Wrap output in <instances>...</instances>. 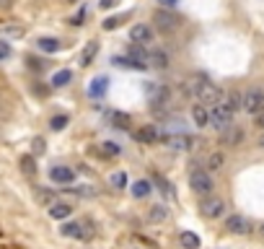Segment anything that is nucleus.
<instances>
[{
    "mask_svg": "<svg viewBox=\"0 0 264 249\" xmlns=\"http://www.w3.org/2000/svg\"><path fill=\"white\" fill-rule=\"evenodd\" d=\"M41 153H44V140L36 138V140H34V156H41Z\"/></svg>",
    "mask_w": 264,
    "mask_h": 249,
    "instance_id": "nucleus-35",
    "label": "nucleus"
},
{
    "mask_svg": "<svg viewBox=\"0 0 264 249\" xmlns=\"http://www.w3.org/2000/svg\"><path fill=\"white\" fill-rule=\"evenodd\" d=\"M117 3V0H101V8H112Z\"/></svg>",
    "mask_w": 264,
    "mask_h": 249,
    "instance_id": "nucleus-36",
    "label": "nucleus"
},
{
    "mask_svg": "<svg viewBox=\"0 0 264 249\" xmlns=\"http://www.w3.org/2000/svg\"><path fill=\"white\" fill-rule=\"evenodd\" d=\"M256 146H259V148H264V132L259 135V140H256Z\"/></svg>",
    "mask_w": 264,
    "mask_h": 249,
    "instance_id": "nucleus-38",
    "label": "nucleus"
},
{
    "mask_svg": "<svg viewBox=\"0 0 264 249\" xmlns=\"http://www.w3.org/2000/svg\"><path fill=\"white\" fill-rule=\"evenodd\" d=\"M106 78H94L91 81V86H88V94H91V96H104L106 94Z\"/></svg>",
    "mask_w": 264,
    "mask_h": 249,
    "instance_id": "nucleus-23",
    "label": "nucleus"
},
{
    "mask_svg": "<svg viewBox=\"0 0 264 249\" xmlns=\"http://www.w3.org/2000/svg\"><path fill=\"white\" fill-rule=\"evenodd\" d=\"M194 99L200 101L202 106H215L220 99H223V94H220V88H217L215 83H210V81H202V83H200V88L194 91Z\"/></svg>",
    "mask_w": 264,
    "mask_h": 249,
    "instance_id": "nucleus-2",
    "label": "nucleus"
},
{
    "mask_svg": "<svg viewBox=\"0 0 264 249\" xmlns=\"http://www.w3.org/2000/svg\"><path fill=\"white\" fill-rule=\"evenodd\" d=\"M96 55H99V42H88L80 52V65H91Z\"/></svg>",
    "mask_w": 264,
    "mask_h": 249,
    "instance_id": "nucleus-17",
    "label": "nucleus"
},
{
    "mask_svg": "<svg viewBox=\"0 0 264 249\" xmlns=\"http://www.w3.org/2000/svg\"><path fill=\"white\" fill-rule=\"evenodd\" d=\"M148 62L153 67H161V70H166V67H168V55L166 52H150L148 55Z\"/></svg>",
    "mask_w": 264,
    "mask_h": 249,
    "instance_id": "nucleus-21",
    "label": "nucleus"
},
{
    "mask_svg": "<svg viewBox=\"0 0 264 249\" xmlns=\"http://www.w3.org/2000/svg\"><path fill=\"white\" fill-rule=\"evenodd\" d=\"M226 229L231 231V234H249V218H244V216H231L228 221H226Z\"/></svg>",
    "mask_w": 264,
    "mask_h": 249,
    "instance_id": "nucleus-12",
    "label": "nucleus"
},
{
    "mask_svg": "<svg viewBox=\"0 0 264 249\" xmlns=\"http://www.w3.org/2000/svg\"><path fill=\"white\" fill-rule=\"evenodd\" d=\"M226 210V200L217 197V195H205L202 202H200V213L205 218H220Z\"/></svg>",
    "mask_w": 264,
    "mask_h": 249,
    "instance_id": "nucleus-3",
    "label": "nucleus"
},
{
    "mask_svg": "<svg viewBox=\"0 0 264 249\" xmlns=\"http://www.w3.org/2000/svg\"><path fill=\"white\" fill-rule=\"evenodd\" d=\"M36 47H39L41 52H57V50H60V42L52 39V37H41V39L36 42Z\"/></svg>",
    "mask_w": 264,
    "mask_h": 249,
    "instance_id": "nucleus-22",
    "label": "nucleus"
},
{
    "mask_svg": "<svg viewBox=\"0 0 264 249\" xmlns=\"http://www.w3.org/2000/svg\"><path fill=\"white\" fill-rule=\"evenodd\" d=\"M220 143H223V146H231V148L241 146V143H244V130L236 127V125L226 127L223 132H220Z\"/></svg>",
    "mask_w": 264,
    "mask_h": 249,
    "instance_id": "nucleus-9",
    "label": "nucleus"
},
{
    "mask_svg": "<svg viewBox=\"0 0 264 249\" xmlns=\"http://www.w3.org/2000/svg\"><path fill=\"white\" fill-rule=\"evenodd\" d=\"M119 24H122L119 18H106V21H104V29H106V31H112V29H117Z\"/></svg>",
    "mask_w": 264,
    "mask_h": 249,
    "instance_id": "nucleus-32",
    "label": "nucleus"
},
{
    "mask_svg": "<svg viewBox=\"0 0 264 249\" xmlns=\"http://www.w3.org/2000/svg\"><path fill=\"white\" fill-rule=\"evenodd\" d=\"M223 164H226V156H223V151H215V153H210V158H207V169H210V171H220V169H223Z\"/></svg>",
    "mask_w": 264,
    "mask_h": 249,
    "instance_id": "nucleus-20",
    "label": "nucleus"
},
{
    "mask_svg": "<svg viewBox=\"0 0 264 249\" xmlns=\"http://www.w3.org/2000/svg\"><path fill=\"white\" fill-rule=\"evenodd\" d=\"M68 122H70V117H68V115H55V117L50 120V127H52L55 132H60V130L68 127Z\"/></svg>",
    "mask_w": 264,
    "mask_h": 249,
    "instance_id": "nucleus-26",
    "label": "nucleus"
},
{
    "mask_svg": "<svg viewBox=\"0 0 264 249\" xmlns=\"http://www.w3.org/2000/svg\"><path fill=\"white\" fill-rule=\"evenodd\" d=\"M200 236H197L194 231H182V246L184 249H200Z\"/></svg>",
    "mask_w": 264,
    "mask_h": 249,
    "instance_id": "nucleus-19",
    "label": "nucleus"
},
{
    "mask_svg": "<svg viewBox=\"0 0 264 249\" xmlns=\"http://www.w3.org/2000/svg\"><path fill=\"white\" fill-rule=\"evenodd\" d=\"M36 197H39V202H44V205H52L55 202V192L41 190V187H36Z\"/></svg>",
    "mask_w": 264,
    "mask_h": 249,
    "instance_id": "nucleus-29",
    "label": "nucleus"
},
{
    "mask_svg": "<svg viewBox=\"0 0 264 249\" xmlns=\"http://www.w3.org/2000/svg\"><path fill=\"white\" fill-rule=\"evenodd\" d=\"M176 0H161V6H173Z\"/></svg>",
    "mask_w": 264,
    "mask_h": 249,
    "instance_id": "nucleus-39",
    "label": "nucleus"
},
{
    "mask_svg": "<svg viewBox=\"0 0 264 249\" xmlns=\"http://www.w3.org/2000/svg\"><path fill=\"white\" fill-rule=\"evenodd\" d=\"M112 120H114V127H122V130H127L129 127V115H124V112H114L112 115Z\"/></svg>",
    "mask_w": 264,
    "mask_h": 249,
    "instance_id": "nucleus-27",
    "label": "nucleus"
},
{
    "mask_svg": "<svg viewBox=\"0 0 264 249\" xmlns=\"http://www.w3.org/2000/svg\"><path fill=\"white\" fill-rule=\"evenodd\" d=\"M189 187L197 195H212L215 182H212L210 171H205V169H192V174H189Z\"/></svg>",
    "mask_w": 264,
    "mask_h": 249,
    "instance_id": "nucleus-1",
    "label": "nucleus"
},
{
    "mask_svg": "<svg viewBox=\"0 0 264 249\" xmlns=\"http://www.w3.org/2000/svg\"><path fill=\"white\" fill-rule=\"evenodd\" d=\"M50 179L55 185H73L75 182V171L68 166H52L50 169Z\"/></svg>",
    "mask_w": 264,
    "mask_h": 249,
    "instance_id": "nucleus-10",
    "label": "nucleus"
},
{
    "mask_svg": "<svg viewBox=\"0 0 264 249\" xmlns=\"http://www.w3.org/2000/svg\"><path fill=\"white\" fill-rule=\"evenodd\" d=\"M6 57H11V44L0 42V60H6Z\"/></svg>",
    "mask_w": 264,
    "mask_h": 249,
    "instance_id": "nucleus-34",
    "label": "nucleus"
},
{
    "mask_svg": "<svg viewBox=\"0 0 264 249\" xmlns=\"http://www.w3.org/2000/svg\"><path fill=\"white\" fill-rule=\"evenodd\" d=\"M150 190H153V187H150L148 179H138V182L132 185V195H135V197H148Z\"/></svg>",
    "mask_w": 264,
    "mask_h": 249,
    "instance_id": "nucleus-24",
    "label": "nucleus"
},
{
    "mask_svg": "<svg viewBox=\"0 0 264 249\" xmlns=\"http://www.w3.org/2000/svg\"><path fill=\"white\" fill-rule=\"evenodd\" d=\"M70 213H73V208L68 205V202H52V205H50V216L55 221H65Z\"/></svg>",
    "mask_w": 264,
    "mask_h": 249,
    "instance_id": "nucleus-14",
    "label": "nucleus"
},
{
    "mask_svg": "<svg viewBox=\"0 0 264 249\" xmlns=\"http://www.w3.org/2000/svg\"><path fill=\"white\" fill-rule=\"evenodd\" d=\"M124 185H127V174H124V171H114V174H112V187L122 190Z\"/></svg>",
    "mask_w": 264,
    "mask_h": 249,
    "instance_id": "nucleus-30",
    "label": "nucleus"
},
{
    "mask_svg": "<svg viewBox=\"0 0 264 249\" xmlns=\"http://www.w3.org/2000/svg\"><path fill=\"white\" fill-rule=\"evenodd\" d=\"M135 138H138L140 143H145V146L158 143V140H161V130H158L156 125H145V127H140V130L135 132Z\"/></svg>",
    "mask_w": 264,
    "mask_h": 249,
    "instance_id": "nucleus-11",
    "label": "nucleus"
},
{
    "mask_svg": "<svg viewBox=\"0 0 264 249\" xmlns=\"http://www.w3.org/2000/svg\"><path fill=\"white\" fill-rule=\"evenodd\" d=\"M153 21L158 24V29H161V31H173L176 26L182 24V18H179V16H173V13H168V11H161V8L156 11Z\"/></svg>",
    "mask_w": 264,
    "mask_h": 249,
    "instance_id": "nucleus-8",
    "label": "nucleus"
},
{
    "mask_svg": "<svg viewBox=\"0 0 264 249\" xmlns=\"http://www.w3.org/2000/svg\"><path fill=\"white\" fill-rule=\"evenodd\" d=\"M0 3H11V0H0Z\"/></svg>",
    "mask_w": 264,
    "mask_h": 249,
    "instance_id": "nucleus-40",
    "label": "nucleus"
},
{
    "mask_svg": "<svg viewBox=\"0 0 264 249\" xmlns=\"http://www.w3.org/2000/svg\"><path fill=\"white\" fill-rule=\"evenodd\" d=\"M210 125H212V127H217L220 132H223L226 127H231V125H233V112H231L226 104H215V106H212V112H210Z\"/></svg>",
    "mask_w": 264,
    "mask_h": 249,
    "instance_id": "nucleus-4",
    "label": "nucleus"
},
{
    "mask_svg": "<svg viewBox=\"0 0 264 249\" xmlns=\"http://www.w3.org/2000/svg\"><path fill=\"white\" fill-rule=\"evenodd\" d=\"M101 153H104V156H119L122 148H119L117 143H112V140H106V143H101Z\"/></svg>",
    "mask_w": 264,
    "mask_h": 249,
    "instance_id": "nucleus-28",
    "label": "nucleus"
},
{
    "mask_svg": "<svg viewBox=\"0 0 264 249\" xmlns=\"http://www.w3.org/2000/svg\"><path fill=\"white\" fill-rule=\"evenodd\" d=\"M70 81H73V73H70V70H57V73L52 76V86H57V88H60V86H68Z\"/></svg>",
    "mask_w": 264,
    "mask_h": 249,
    "instance_id": "nucleus-25",
    "label": "nucleus"
},
{
    "mask_svg": "<svg viewBox=\"0 0 264 249\" xmlns=\"http://www.w3.org/2000/svg\"><path fill=\"white\" fill-rule=\"evenodd\" d=\"M261 236H264V226H261Z\"/></svg>",
    "mask_w": 264,
    "mask_h": 249,
    "instance_id": "nucleus-41",
    "label": "nucleus"
},
{
    "mask_svg": "<svg viewBox=\"0 0 264 249\" xmlns=\"http://www.w3.org/2000/svg\"><path fill=\"white\" fill-rule=\"evenodd\" d=\"M129 37H132V42L148 44V42H153V29L145 26V24H138V26H132V29H129Z\"/></svg>",
    "mask_w": 264,
    "mask_h": 249,
    "instance_id": "nucleus-13",
    "label": "nucleus"
},
{
    "mask_svg": "<svg viewBox=\"0 0 264 249\" xmlns=\"http://www.w3.org/2000/svg\"><path fill=\"white\" fill-rule=\"evenodd\" d=\"M192 120H194V125H197V127H205V125H210V112H207V106L197 104V106L192 109Z\"/></svg>",
    "mask_w": 264,
    "mask_h": 249,
    "instance_id": "nucleus-15",
    "label": "nucleus"
},
{
    "mask_svg": "<svg viewBox=\"0 0 264 249\" xmlns=\"http://www.w3.org/2000/svg\"><path fill=\"white\" fill-rule=\"evenodd\" d=\"M244 109L249 112V115H259V112L264 109V91L261 88H251V91L244 94Z\"/></svg>",
    "mask_w": 264,
    "mask_h": 249,
    "instance_id": "nucleus-7",
    "label": "nucleus"
},
{
    "mask_svg": "<svg viewBox=\"0 0 264 249\" xmlns=\"http://www.w3.org/2000/svg\"><path fill=\"white\" fill-rule=\"evenodd\" d=\"M168 218V208L166 205H153L150 210H148V221L150 223H163Z\"/></svg>",
    "mask_w": 264,
    "mask_h": 249,
    "instance_id": "nucleus-18",
    "label": "nucleus"
},
{
    "mask_svg": "<svg viewBox=\"0 0 264 249\" xmlns=\"http://www.w3.org/2000/svg\"><path fill=\"white\" fill-rule=\"evenodd\" d=\"M21 166H24V171H26V174H34V171H36V166H34V158H31V156L21 158Z\"/></svg>",
    "mask_w": 264,
    "mask_h": 249,
    "instance_id": "nucleus-31",
    "label": "nucleus"
},
{
    "mask_svg": "<svg viewBox=\"0 0 264 249\" xmlns=\"http://www.w3.org/2000/svg\"><path fill=\"white\" fill-rule=\"evenodd\" d=\"M3 34L6 37H21V34H24V29H21V26H8V29H3Z\"/></svg>",
    "mask_w": 264,
    "mask_h": 249,
    "instance_id": "nucleus-33",
    "label": "nucleus"
},
{
    "mask_svg": "<svg viewBox=\"0 0 264 249\" xmlns=\"http://www.w3.org/2000/svg\"><path fill=\"white\" fill-rule=\"evenodd\" d=\"M60 231H62V236H68V239H91V236H94L91 221H85V223H80V221L65 223V226H62Z\"/></svg>",
    "mask_w": 264,
    "mask_h": 249,
    "instance_id": "nucleus-5",
    "label": "nucleus"
},
{
    "mask_svg": "<svg viewBox=\"0 0 264 249\" xmlns=\"http://www.w3.org/2000/svg\"><path fill=\"white\" fill-rule=\"evenodd\" d=\"M223 104H226L231 112L244 109V94H241V91H228V94H226V99H223Z\"/></svg>",
    "mask_w": 264,
    "mask_h": 249,
    "instance_id": "nucleus-16",
    "label": "nucleus"
},
{
    "mask_svg": "<svg viewBox=\"0 0 264 249\" xmlns=\"http://www.w3.org/2000/svg\"><path fill=\"white\" fill-rule=\"evenodd\" d=\"M161 140H163L166 146H171L173 151H189V148H194V146H197V140L192 138V135H187V132H171V135H161Z\"/></svg>",
    "mask_w": 264,
    "mask_h": 249,
    "instance_id": "nucleus-6",
    "label": "nucleus"
},
{
    "mask_svg": "<svg viewBox=\"0 0 264 249\" xmlns=\"http://www.w3.org/2000/svg\"><path fill=\"white\" fill-rule=\"evenodd\" d=\"M256 122H259V127H264V109H261L259 115H256Z\"/></svg>",
    "mask_w": 264,
    "mask_h": 249,
    "instance_id": "nucleus-37",
    "label": "nucleus"
}]
</instances>
